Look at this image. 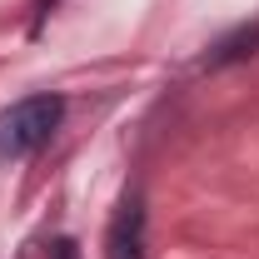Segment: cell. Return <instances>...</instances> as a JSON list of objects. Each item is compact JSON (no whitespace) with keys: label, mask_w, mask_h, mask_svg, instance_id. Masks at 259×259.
Segmentation results:
<instances>
[{"label":"cell","mask_w":259,"mask_h":259,"mask_svg":"<svg viewBox=\"0 0 259 259\" xmlns=\"http://www.w3.org/2000/svg\"><path fill=\"white\" fill-rule=\"evenodd\" d=\"M65 120L60 95H25L10 110H0V160H25L40 145H50V135Z\"/></svg>","instance_id":"obj_1"},{"label":"cell","mask_w":259,"mask_h":259,"mask_svg":"<svg viewBox=\"0 0 259 259\" xmlns=\"http://www.w3.org/2000/svg\"><path fill=\"white\" fill-rule=\"evenodd\" d=\"M105 259H145V204H140V194L120 199V209L110 214Z\"/></svg>","instance_id":"obj_2"}]
</instances>
